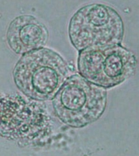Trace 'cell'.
Instances as JSON below:
<instances>
[{
    "label": "cell",
    "mask_w": 139,
    "mask_h": 156,
    "mask_svg": "<svg viewBox=\"0 0 139 156\" xmlns=\"http://www.w3.org/2000/svg\"><path fill=\"white\" fill-rule=\"evenodd\" d=\"M70 69L64 59L45 48L23 55L14 69L13 77L19 90L31 100H53L66 80Z\"/></svg>",
    "instance_id": "cell-1"
},
{
    "label": "cell",
    "mask_w": 139,
    "mask_h": 156,
    "mask_svg": "<svg viewBox=\"0 0 139 156\" xmlns=\"http://www.w3.org/2000/svg\"><path fill=\"white\" fill-rule=\"evenodd\" d=\"M106 89L80 74L70 76L52 100L56 115L73 128H81L96 122L107 106Z\"/></svg>",
    "instance_id": "cell-2"
},
{
    "label": "cell",
    "mask_w": 139,
    "mask_h": 156,
    "mask_svg": "<svg viewBox=\"0 0 139 156\" xmlns=\"http://www.w3.org/2000/svg\"><path fill=\"white\" fill-rule=\"evenodd\" d=\"M41 102L26 101L18 94L2 96V137L25 147L37 144L49 136L52 132V121Z\"/></svg>",
    "instance_id": "cell-3"
},
{
    "label": "cell",
    "mask_w": 139,
    "mask_h": 156,
    "mask_svg": "<svg viewBox=\"0 0 139 156\" xmlns=\"http://www.w3.org/2000/svg\"><path fill=\"white\" fill-rule=\"evenodd\" d=\"M124 34L120 15L106 5L96 3L83 6L70 22V38L79 51L94 46L120 44Z\"/></svg>",
    "instance_id": "cell-4"
},
{
    "label": "cell",
    "mask_w": 139,
    "mask_h": 156,
    "mask_svg": "<svg viewBox=\"0 0 139 156\" xmlns=\"http://www.w3.org/2000/svg\"><path fill=\"white\" fill-rule=\"evenodd\" d=\"M137 58L121 44L94 46L79 51L78 68L89 81L112 88L127 80L135 73Z\"/></svg>",
    "instance_id": "cell-5"
},
{
    "label": "cell",
    "mask_w": 139,
    "mask_h": 156,
    "mask_svg": "<svg viewBox=\"0 0 139 156\" xmlns=\"http://www.w3.org/2000/svg\"><path fill=\"white\" fill-rule=\"evenodd\" d=\"M48 38L46 27L30 15L15 17L9 24L6 33L10 48L16 54L22 55L43 47Z\"/></svg>",
    "instance_id": "cell-6"
}]
</instances>
